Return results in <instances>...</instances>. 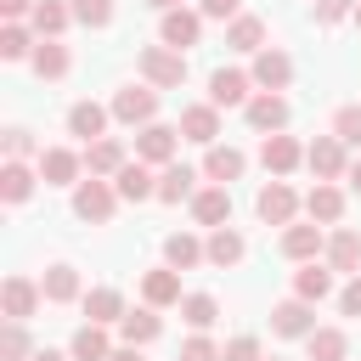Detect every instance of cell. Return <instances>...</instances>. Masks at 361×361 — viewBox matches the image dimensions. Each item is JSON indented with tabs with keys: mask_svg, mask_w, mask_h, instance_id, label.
Instances as JSON below:
<instances>
[{
	"mask_svg": "<svg viewBox=\"0 0 361 361\" xmlns=\"http://www.w3.org/2000/svg\"><path fill=\"white\" fill-rule=\"evenodd\" d=\"M141 147H147V158H164V152H169V130H147Z\"/></svg>",
	"mask_w": 361,
	"mask_h": 361,
	"instance_id": "obj_10",
	"label": "cell"
},
{
	"mask_svg": "<svg viewBox=\"0 0 361 361\" xmlns=\"http://www.w3.org/2000/svg\"><path fill=\"white\" fill-rule=\"evenodd\" d=\"M6 192H11V197H23V192H28V175H23V169H17V164H11V169H6Z\"/></svg>",
	"mask_w": 361,
	"mask_h": 361,
	"instance_id": "obj_24",
	"label": "cell"
},
{
	"mask_svg": "<svg viewBox=\"0 0 361 361\" xmlns=\"http://www.w3.org/2000/svg\"><path fill=\"white\" fill-rule=\"evenodd\" d=\"M147 293H152V299H169V293H175V282H169V276H152V282H147Z\"/></svg>",
	"mask_w": 361,
	"mask_h": 361,
	"instance_id": "obj_30",
	"label": "cell"
},
{
	"mask_svg": "<svg viewBox=\"0 0 361 361\" xmlns=\"http://www.w3.org/2000/svg\"><path fill=\"white\" fill-rule=\"evenodd\" d=\"M124 333H130V338H152V333H158V322H152V316H130V322H124Z\"/></svg>",
	"mask_w": 361,
	"mask_h": 361,
	"instance_id": "obj_18",
	"label": "cell"
},
{
	"mask_svg": "<svg viewBox=\"0 0 361 361\" xmlns=\"http://www.w3.org/2000/svg\"><path fill=\"white\" fill-rule=\"evenodd\" d=\"M90 310H96V316H102V322H107V316H113V310H118V293H90Z\"/></svg>",
	"mask_w": 361,
	"mask_h": 361,
	"instance_id": "obj_21",
	"label": "cell"
},
{
	"mask_svg": "<svg viewBox=\"0 0 361 361\" xmlns=\"http://www.w3.org/2000/svg\"><path fill=\"white\" fill-rule=\"evenodd\" d=\"M68 124H73V135H96V130H102V113H96V107H73Z\"/></svg>",
	"mask_w": 361,
	"mask_h": 361,
	"instance_id": "obj_5",
	"label": "cell"
},
{
	"mask_svg": "<svg viewBox=\"0 0 361 361\" xmlns=\"http://www.w3.org/2000/svg\"><path fill=\"white\" fill-rule=\"evenodd\" d=\"M276 327H282V333H299V327H305V310H299V305H282Z\"/></svg>",
	"mask_w": 361,
	"mask_h": 361,
	"instance_id": "obj_17",
	"label": "cell"
},
{
	"mask_svg": "<svg viewBox=\"0 0 361 361\" xmlns=\"http://www.w3.org/2000/svg\"><path fill=\"white\" fill-rule=\"evenodd\" d=\"M6 299H11V316H23L34 293H28V282H11V288H6Z\"/></svg>",
	"mask_w": 361,
	"mask_h": 361,
	"instance_id": "obj_15",
	"label": "cell"
},
{
	"mask_svg": "<svg viewBox=\"0 0 361 361\" xmlns=\"http://www.w3.org/2000/svg\"><path fill=\"white\" fill-rule=\"evenodd\" d=\"M186 124H192V135H197V141H209V130H214V118H209V113H192Z\"/></svg>",
	"mask_w": 361,
	"mask_h": 361,
	"instance_id": "obj_27",
	"label": "cell"
},
{
	"mask_svg": "<svg viewBox=\"0 0 361 361\" xmlns=\"http://www.w3.org/2000/svg\"><path fill=\"white\" fill-rule=\"evenodd\" d=\"M214 259H237V237H214Z\"/></svg>",
	"mask_w": 361,
	"mask_h": 361,
	"instance_id": "obj_29",
	"label": "cell"
},
{
	"mask_svg": "<svg viewBox=\"0 0 361 361\" xmlns=\"http://www.w3.org/2000/svg\"><path fill=\"white\" fill-rule=\"evenodd\" d=\"M107 361H141V355H130V350H118V355H107Z\"/></svg>",
	"mask_w": 361,
	"mask_h": 361,
	"instance_id": "obj_38",
	"label": "cell"
},
{
	"mask_svg": "<svg viewBox=\"0 0 361 361\" xmlns=\"http://www.w3.org/2000/svg\"><path fill=\"white\" fill-rule=\"evenodd\" d=\"M73 355H79V361H102V355H107V344H102V333H90V327H85V333L73 338Z\"/></svg>",
	"mask_w": 361,
	"mask_h": 361,
	"instance_id": "obj_1",
	"label": "cell"
},
{
	"mask_svg": "<svg viewBox=\"0 0 361 361\" xmlns=\"http://www.w3.org/2000/svg\"><path fill=\"white\" fill-rule=\"evenodd\" d=\"M68 169H73V158H68V152H51V158H45V175H56V180H62Z\"/></svg>",
	"mask_w": 361,
	"mask_h": 361,
	"instance_id": "obj_23",
	"label": "cell"
},
{
	"mask_svg": "<svg viewBox=\"0 0 361 361\" xmlns=\"http://www.w3.org/2000/svg\"><path fill=\"white\" fill-rule=\"evenodd\" d=\"M276 118H282V102H276V96L254 102V124H276Z\"/></svg>",
	"mask_w": 361,
	"mask_h": 361,
	"instance_id": "obj_8",
	"label": "cell"
},
{
	"mask_svg": "<svg viewBox=\"0 0 361 361\" xmlns=\"http://www.w3.org/2000/svg\"><path fill=\"white\" fill-rule=\"evenodd\" d=\"M243 96V73H214V102H237Z\"/></svg>",
	"mask_w": 361,
	"mask_h": 361,
	"instance_id": "obj_4",
	"label": "cell"
},
{
	"mask_svg": "<svg viewBox=\"0 0 361 361\" xmlns=\"http://www.w3.org/2000/svg\"><path fill=\"white\" fill-rule=\"evenodd\" d=\"M265 164H276V169L293 164V147H288V141H271V147H265Z\"/></svg>",
	"mask_w": 361,
	"mask_h": 361,
	"instance_id": "obj_20",
	"label": "cell"
},
{
	"mask_svg": "<svg viewBox=\"0 0 361 361\" xmlns=\"http://www.w3.org/2000/svg\"><path fill=\"white\" fill-rule=\"evenodd\" d=\"M118 192H124V197H141V192H147V175H141V169H124Z\"/></svg>",
	"mask_w": 361,
	"mask_h": 361,
	"instance_id": "obj_12",
	"label": "cell"
},
{
	"mask_svg": "<svg viewBox=\"0 0 361 361\" xmlns=\"http://www.w3.org/2000/svg\"><path fill=\"white\" fill-rule=\"evenodd\" d=\"M186 361H209V344H192V350H186Z\"/></svg>",
	"mask_w": 361,
	"mask_h": 361,
	"instance_id": "obj_37",
	"label": "cell"
},
{
	"mask_svg": "<svg viewBox=\"0 0 361 361\" xmlns=\"http://www.w3.org/2000/svg\"><path fill=\"white\" fill-rule=\"evenodd\" d=\"M197 214H203V220H220V214H226V197H220V192L197 197Z\"/></svg>",
	"mask_w": 361,
	"mask_h": 361,
	"instance_id": "obj_14",
	"label": "cell"
},
{
	"mask_svg": "<svg viewBox=\"0 0 361 361\" xmlns=\"http://www.w3.org/2000/svg\"><path fill=\"white\" fill-rule=\"evenodd\" d=\"M79 214H107V192L102 186H85L79 192Z\"/></svg>",
	"mask_w": 361,
	"mask_h": 361,
	"instance_id": "obj_6",
	"label": "cell"
},
{
	"mask_svg": "<svg viewBox=\"0 0 361 361\" xmlns=\"http://www.w3.org/2000/svg\"><path fill=\"white\" fill-rule=\"evenodd\" d=\"M73 11H79L85 23H107V0H79Z\"/></svg>",
	"mask_w": 361,
	"mask_h": 361,
	"instance_id": "obj_19",
	"label": "cell"
},
{
	"mask_svg": "<svg viewBox=\"0 0 361 361\" xmlns=\"http://www.w3.org/2000/svg\"><path fill=\"white\" fill-rule=\"evenodd\" d=\"M186 180H192V169H169V175H164V197H180Z\"/></svg>",
	"mask_w": 361,
	"mask_h": 361,
	"instance_id": "obj_13",
	"label": "cell"
},
{
	"mask_svg": "<svg viewBox=\"0 0 361 361\" xmlns=\"http://www.w3.org/2000/svg\"><path fill=\"white\" fill-rule=\"evenodd\" d=\"M6 56H23V28H6Z\"/></svg>",
	"mask_w": 361,
	"mask_h": 361,
	"instance_id": "obj_33",
	"label": "cell"
},
{
	"mask_svg": "<svg viewBox=\"0 0 361 361\" xmlns=\"http://www.w3.org/2000/svg\"><path fill=\"white\" fill-rule=\"evenodd\" d=\"M23 6H28V0H6V11H23Z\"/></svg>",
	"mask_w": 361,
	"mask_h": 361,
	"instance_id": "obj_39",
	"label": "cell"
},
{
	"mask_svg": "<svg viewBox=\"0 0 361 361\" xmlns=\"http://www.w3.org/2000/svg\"><path fill=\"white\" fill-rule=\"evenodd\" d=\"M34 361H62V355H51V350H45V355H34Z\"/></svg>",
	"mask_w": 361,
	"mask_h": 361,
	"instance_id": "obj_40",
	"label": "cell"
},
{
	"mask_svg": "<svg viewBox=\"0 0 361 361\" xmlns=\"http://www.w3.org/2000/svg\"><path fill=\"white\" fill-rule=\"evenodd\" d=\"M310 350H316V355H338V338H333V333H322V338H310Z\"/></svg>",
	"mask_w": 361,
	"mask_h": 361,
	"instance_id": "obj_31",
	"label": "cell"
},
{
	"mask_svg": "<svg viewBox=\"0 0 361 361\" xmlns=\"http://www.w3.org/2000/svg\"><path fill=\"white\" fill-rule=\"evenodd\" d=\"M231 361H254V344H248V338H237V344H231Z\"/></svg>",
	"mask_w": 361,
	"mask_h": 361,
	"instance_id": "obj_34",
	"label": "cell"
},
{
	"mask_svg": "<svg viewBox=\"0 0 361 361\" xmlns=\"http://www.w3.org/2000/svg\"><path fill=\"white\" fill-rule=\"evenodd\" d=\"M34 68H39V73H62V51H56V45H45V51L34 56Z\"/></svg>",
	"mask_w": 361,
	"mask_h": 361,
	"instance_id": "obj_9",
	"label": "cell"
},
{
	"mask_svg": "<svg viewBox=\"0 0 361 361\" xmlns=\"http://www.w3.org/2000/svg\"><path fill=\"white\" fill-rule=\"evenodd\" d=\"M299 288H305V293H327V276H322V271H305Z\"/></svg>",
	"mask_w": 361,
	"mask_h": 361,
	"instance_id": "obj_28",
	"label": "cell"
},
{
	"mask_svg": "<svg viewBox=\"0 0 361 361\" xmlns=\"http://www.w3.org/2000/svg\"><path fill=\"white\" fill-rule=\"evenodd\" d=\"M192 34H197V23H192V17H169V23H164V39H169V45H186Z\"/></svg>",
	"mask_w": 361,
	"mask_h": 361,
	"instance_id": "obj_3",
	"label": "cell"
},
{
	"mask_svg": "<svg viewBox=\"0 0 361 361\" xmlns=\"http://www.w3.org/2000/svg\"><path fill=\"white\" fill-rule=\"evenodd\" d=\"M51 293H56V299H62V293H73V276H68V265H56V271H51Z\"/></svg>",
	"mask_w": 361,
	"mask_h": 361,
	"instance_id": "obj_25",
	"label": "cell"
},
{
	"mask_svg": "<svg viewBox=\"0 0 361 361\" xmlns=\"http://www.w3.org/2000/svg\"><path fill=\"white\" fill-rule=\"evenodd\" d=\"M118 113H124V118H141V113H152V96H147V90H124V96H118Z\"/></svg>",
	"mask_w": 361,
	"mask_h": 361,
	"instance_id": "obj_2",
	"label": "cell"
},
{
	"mask_svg": "<svg viewBox=\"0 0 361 361\" xmlns=\"http://www.w3.org/2000/svg\"><path fill=\"white\" fill-rule=\"evenodd\" d=\"M355 186H361V169H355Z\"/></svg>",
	"mask_w": 361,
	"mask_h": 361,
	"instance_id": "obj_41",
	"label": "cell"
},
{
	"mask_svg": "<svg viewBox=\"0 0 361 361\" xmlns=\"http://www.w3.org/2000/svg\"><path fill=\"white\" fill-rule=\"evenodd\" d=\"M344 310H361V282H355V288L344 293Z\"/></svg>",
	"mask_w": 361,
	"mask_h": 361,
	"instance_id": "obj_36",
	"label": "cell"
},
{
	"mask_svg": "<svg viewBox=\"0 0 361 361\" xmlns=\"http://www.w3.org/2000/svg\"><path fill=\"white\" fill-rule=\"evenodd\" d=\"M338 130H344V141H361V113H338Z\"/></svg>",
	"mask_w": 361,
	"mask_h": 361,
	"instance_id": "obj_26",
	"label": "cell"
},
{
	"mask_svg": "<svg viewBox=\"0 0 361 361\" xmlns=\"http://www.w3.org/2000/svg\"><path fill=\"white\" fill-rule=\"evenodd\" d=\"M209 316H214V305H209V299H186V322H192V327H203Z\"/></svg>",
	"mask_w": 361,
	"mask_h": 361,
	"instance_id": "obj_16",
	"label": "cell"
},
{
	"mask_svg": "<svg viewBox=\"0 0 361 361\" xmlns=\"http://www.w3.org/2000/svg\"><path fill=\"white\" fill-rule=\"evenodd\" d=\"M259 79H288V62H282V56H265V62H259Z\"/></svg>",
	"mask_w": 361,
	"mask_h": 361,
	"instance_id": "obj_22",
	"label": "cell"
},
{
	"mask_svg": "<svg viewBox=\"0 0 361 361\" xmlns=\"http://www.w3.org/2000/svg\"><path fill=\"white\" fill-rule=\"evenodd\" d=\"M231 6H237V0H203V11H209V17H226Z\"/></svg>",
	"mask_w": 361,
	"mask_h": 361,
	"instance_id": "obj_35",
	"label": "cell"
},
{
	"mask_svg": "<svg viewBox=\"0 0 361 361\" xmlns=\"http://www.w3.org/2000/svg\"><path fill=\"white\" fill-rule=\"evenodd\" d=\"M259 214H265V220H282V214H288V192H265V197H259Z\"/></svg>",
	"mask_w": 361,
	"mask_h": 361,
	"instance_id": "obj_7",
	"label": "cell"
},
{
	"mask_svg": "<svg viewBox=\"0 0 361 361\" xmlns=\"http://www.w3.org/2000/svg\"><path fill=\"white\" fill-rule=\"evenodd\" d=\"M237 164H243L237 152H214V158H209V175H237Z\"/></svg>",
	"mask_w": 361,
	"mask_h": 361,
	"instance_id": "obj_11",
	"label": "cell"
},
{
	"mask_svg": "<svg viewBox=\"0 0 361 361\" xmlns=\"http://www.w3.org/2000/svg\"><path fill=\"white\" fill-rule=\"evenodd\" d=\"M158 6H169V0H158Z\"/></svg>",
	"mask_w": 361,
	"mask_h": 361,
	"instance_id": "obj_42",
	"label": "cell"
},
{
	"mask_svg": "<svg viewBox=\"0 0 361 361\" xmlns=\"http://www.w3.org/2000/svg\"><path fill=\"white\" fill-rule=\"evenodd\" d=\"M34 17H39V28H56V23H62V11H56V6H39Z\"/></svg>",
	"mask_w": 361,
	"mask_h": 361,
	"instance_id": "obj_32",
	"label": "cell"
}]
</instances>
